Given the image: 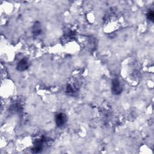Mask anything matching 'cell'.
I'll list each match as a JSON object with an SVG mask.
<instances>
[{
    "instance_id": "6da1fadb",
    "label": "cell",
    "mask_w": 154,
    "mask_h": 154,
    "mask_svg": "<svg viewBox=\"0 0 154 154\" xmlns=\"http://www.w3.org/2000/svg\"><path fill=\"white\" fill-rule=\"evenodd\" d=\"M67 122V117L63 112H60L55 116L56 125L59 128H63Z\"/></svg>"
},
{
    "instance_id": "7a4b0ae2",
    "label": "cell",
    "mask_w": 154,
    "mask_h": 154,
    "mask_svg": "<svg viewBox=\"0 0 154 154\" xmlns=\"http://www.w3.org/2000/svg\"><path fill=\"white\" fill-rule=\"evenodd\" d=\"M111 91L112 94L115 95H119L122 93V87L120 85V81L117 79H114L112 81Z\"/></svg>"
},
{
    "instance_id": "3957f363",
    "label": "cell",
    "mask_w": 154,
    "mask_h": 154,
    "mask_svg": "<svg viewBox=\"0 0 154 154\" xmlns=\"http://www.w3.org/2000/svg\"><path fill=\"white\" fill-rule=\"evenodd\" d=\"M29 67V63L26 58L20 60L17 64L16 69L19 72H23L26 70Z\"/></svg>"
},
{
    "instance_id": "277c9868",
    "label": "cell",
    "mask_w": 154,
    "mask_h": 154,
    "mask_svg": "<svg viewBox=\"0 0 154 154\" xmlns=\"http://www.w3.org/2000/svg\"><path fill=\"white\" fill-rule=\"evenodd\" d=\"M42 32V28L40 23L38 21H37L34 23L32 28V33L34 36L39 35Z\"/></svg>"
},
{
    "instance_id": "5b68a950",
    "label": "cell",
    "mask_w": 154,
    "mask_h": 154,
    "mask_svg": "<svg viewBox=\"0 0 154 154\" xmlns=\"http://www.w3.org/2000/svg\"><path fill=\"white\" fill-rule=\"evenodd\" d=\"M147 18L152 21L153 22V19H154V13L152 10H150L148 11V13H147Z\"/></svg>"
}]
</instances>
